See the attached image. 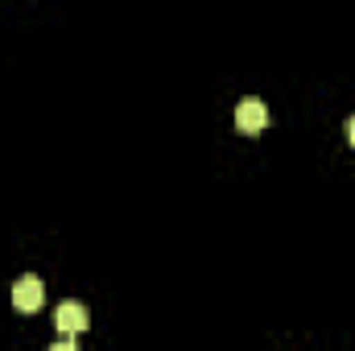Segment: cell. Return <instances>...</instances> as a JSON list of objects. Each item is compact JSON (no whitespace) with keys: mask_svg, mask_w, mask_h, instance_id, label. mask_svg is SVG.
I'll use <instances>...</instances> for the list:
<instances>
[{"mask_svg":"<svg viewBox=\"0 0 355 351\" xmlns=\"http://www.w3.org/2000/svg\"><path fill=\"white\" fill-rule=\"evenodd\" d=\"M42 302H46V285H42L33 273H25V277L12 285V306H17L21 314H33V310H42Z\"/></svg>","mask_w":355,"mask_h":351,"instance_id":"6da1fadb","label":"cell"},{"mask_svg":"<svg viewBox=\"0 0 355 351\" xmlns=\"http://www.w3.org/2000/svg\"><path fill=\"white\" fill-rule=\"evenodd\" d=\"M87 323H91V314H87V306H79V302H62V306L54 310V327H58L67 339L83 335V331H87Z\"/></svg>","mask_w":355,"mask_h":351,"instance_id":"7a4b0ae2","label":"cell"},{"mask_svg":"<svg viewBox=\"0 0 355 351\" xmlns=\"http://www.w3.org/2000/svg\"><path fill=\"white\" fill-rule=\"evenodd\" d=\"M265 124H268V108L265 103H261V99H240V108H236V128L248 132V137H257Z\"/></svg>","mask_w":355,"mask_h":351,"instance_id":"3957f363","label":"cell"},{"mask_svg":"<svg viewBox=\"0 0 355 351\" xmlns=\"http://www.w3.org/2000/svg\"><path fill=\"white\" fill-rule=\"evenodd\" d=\"M50 351H79V343H75V339H58Z\"/></svg>","mask_w":355,"mask_h":351,"instance_id":"277c9868","label":"cell"},{"mask_svg":"<svg viewBox=\"0 0 355 351\" xmlns=\"http://www.w3.org/2000/svg\"><path fill=\"white\" fill-rule=\"evenodd\" d=\"M347 141H352V145H355V116H352V120H347Z\"/></svg>","mask_w":355,"mask_h":351,"instance_id":"5b68a950","label":"cell"}]
</instances>
